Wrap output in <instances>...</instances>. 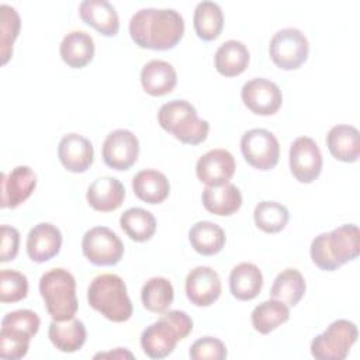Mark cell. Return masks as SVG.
Returning a JSON list of instances; mask_svg holds the SVG:
<instances>
[{
	"mask_svg": "<svg viewBox=\"0 0 360 360\" xmlns=\"http://www.w3.org/2000/svg\"><path fill=\"white\" fill-rule=\"evenodd\" d=\"M132 41L146 49L174 48L184 34V20L174 8H141L129 21Z\"/></svg>",
	"mask_w": 360,
	"mask_h": 360,
	"instance_id": "1",
	"label": "cell"
},
{
	"mask_svg": "<svg viewBox=\"0 0 360 360\" xmlns=\"http://www.w3.org/2000/svg\"><path fill=\"white\" fill-rule=\"evenodd\" d=\"M360 253V232L357 225L346 224L332 232H325L311 243L312 262L325 271H333L354 260Z\"/></svg>",
	"mask_w": 360,
	"mask_h": 360,
	"instance_id": "2",
	"label": "cell"
},
{
	"mask_svg": "<svg viewBox=\"0 0 360 360\" xmlns=\"http://www.w3.org/2000/svg\"><path fill=\"white\" fill-rule=\"evenodd\" d=\"M89 305L112 322H125L132 315V302L124 280L117 274H100L87 288Z\"/></svg>",
	"mask_w": 360,
	"mask_h": 360,
	"instance_id": "3",
	"label": "cell"
},
{
	"mask_svg": "<svg viewBox=\"0 0 360 360\" xmlns=\"http://www.w3.org/2000/svg\"><path fill=\"white\" fill-rule=\"evenodd\" d=\"M158 121L165 131L188 145L204 142L210 131L208 121L198 118L195 108L186 100L165 103L158 112Z\"/></svg>",
	"mask_w": 360,
	"mask_h": 360,
	"instance_id": "4",
	"label": "cell"
},
{
	"mask_svg": "<svg viewBox=\"0 0 360 360\" xmlns=\"http://www.w3.org/2000/svg\"><path fill=\"white\" fill-rule=\"evenodd\" d=\"M39 292L53 321H68L77 312L76 280L62 267L52 269L39 278Z\"/></svg>",
	"mask_w": 360,
	"mask_h": 360,
	"instance_id": "5",
	"label": "cell"
},
{
	"mask_svg": "<svg viewBox=\"0 0 360 360\" xmlns=\"http://www.w3.org/2000/svg\"><path fill=\"white\" fill-rule=\"evenodd\" d=\"M359 336L357 326L347 319L333 321L311 342V354L319 360H343Z\"/></svg>",
	"mask_w": 360,
	"mask_h": 360,
	"instance_id": "6",
	"label": "cell"
},
{
	"mask_svg": "<svg viewBox=\"0 0 360 360\" xmlns=\"http://www.w3.org/2000/svg\"><path fill=\"white\" fill-rule=\"evenodd\" d=\"M269 53L280 69L295 70L307 60L309 44L304 32L298 28H283L270 39Z\"/></svg>",
	"mask_w": 360,
	"mask_h": 360,
	"instance_id": "7",
	"label": "cell"
},
{
	"mask_svg": "<svg viewBox=\"0 0 360 360\" xmlns=\"http://www.w3.org/2000/svg\"><path fill=\"white\" fill-rule=\"evenodd\" d=\"M82 250L90 263L96 266H112L121 260L124 245L110 228L94 226L84 233Z\"/></svg>",
	"mask_w": 360,
	"mask_h": 360,
	"instance_id": "8",
	"label": "cell"
},
{
	"mask_svg": "<svg viewBox=\"0 0 360 360\" xmlns=\"http://www.w3.org/2000/svg\"><path fill=\"white\" fill-rule=\"evenodd\" d=\"M240 150L245 160L259 170L273 169L280 158L277 138L263 128H253L245 132L240 139Z\"/></svg>",
	"mask_w": 360,
	"mask_h": 360,
	"instance_id": "9",
	"label": "cell"
},
{
	"mask_svg": "<svg viewBox=\"0 0 360 360\" xmlns=\"http://www.w3.org/2000/svg\"><path fill=\"white\" fill-rule=\"evenodd\" d=\"M290 170L300 183H312L322 170V155L318 143L309 136L297 138L288 153Z\"/></svg>",
	"mask_w": 360,
	"mask_h": 360,
	"instance_id": "10",
	"label": "cell"
},
{
	"mask_svg": "<svg viewBox=\"0 0 360 360\" xmlns=\"http://www.w3.org/2000/svg\"><path fill=\"white\" fill-rule=\"evenodd\" d=\"M240 97L243 104L257 115H273L283 103L280 87L264 77H256L246 82L242 87Z\"/></svg>",
	"mask_w": 360,
	"mask_h": 360,
	"instance_id": "11",
	"label": "cell"
},
{
	"mask_svg": "<svg viewBox=\"0 0 360 360\" xmlns=\"http://www.w3.org/2000/svg\"><path fill=\"white\" fill-rule=\"evenodd\" d=\"M103 160L114 170H128L138 159V138L128 129L110 132L103 143Z\"/></svg>",
	"mask_w": 360,
	"mask_h": 360,
	"instance_id": "12",
	"label": "cell"
},
{
	"mask_svg": "<svg viewBox=\"0 0 360 360\" xmlns=\"http://www.w3.org/2000/svg\"><path fill=\"white\" fill-rule=\"evenodd\" d=\"M181 340L177 329L163 315L141 333V346L143 353L150 359H165Z\"/></svg>",
	"mask_w": 360,
	"mask_h": 360,
	"instance_id": "13",
	"label": "cell"
},
{
	"mask_svg": "<svg viewBox=\"0 0 360 360\" xmlns=\"http://www.w3.org/2000/svg\"><path fill=\"white\" fill-rule=\"evenodd\" d=\"M235 169V158L226 149L208 150L198 159L195 165L198 180L207 186H221L229 183Z\"/></svg>",
	"mask_w": 360,
	"mask_h": 360,
	"instance_id": "14",
	"label": "cell"
},
{
	"mask_svg": "<svg viewBox=\"0 0 360 360\" xmlns=\"http://www.w3.org/2000/svg\"><path fill=\"white\" fill-rule=\"evenodd\" d=\"M186 295L197 307H208L221 295V278L208 266L193 269L186 277Z\"/></svg>",
	"mask_w": 360,
	"mask_h": 360,
	"instance_id": "15",
	"label": "cell"
},
{
	"mask_svg": "<svg viewBox=\"0 0 360 360\" xmlns=\"http://www.w3.org/2000/svg\"><path fill=\"white\" fill-rule=\"evenodd\" d=\"M37 186V176L28 166H17L1 174V208H15L24 202Z\"/></svg>",
	"mask_w": 360,
	"mask_h": 360,
	"instance_id": "16",
	"label": "cell"
},
{
	"mask_svg": "<svg viewBox=\"0 0 360 360\" xmlns=\"http://www.w3.org/2000/svg\"><path fill=\"white\" fill-rule=\"evenodd\" d=\"M58 156L63 167L72 173L86 172L94 159L91 142L76 132L65 135L58 145Z\"/></svg>",
	"mask_w": 360,
	"mask_h": 360,
	"instance_id": "17",
	"label": "cell"
},
{
	"mask_svg": "<svg viewBox=\"0 0 360 360\" xmlns=\"http://www.w3.org/2000/svg\"><path fill=\"white\" fill-rule=\"evenodd\" d=\"M62 246L59 228L49 222L35 225L27 236V253L32 262L44 263L55 257Z\"/></svg>",
	"mask_w": 360,
	"mask_h": 360,
	"instance_id": "18",
	"label": "cell"
},
{
	"mask_svg": "<svg viewBox=\"0 0 360 360\" xmlns=\"http://www.w3.org/2000/svg\"><path fill=\"white\" fill-rule=\"evenodd\" d=\"M80 18L105 37H114L120 30V18L107 0H84L79 6Z\"/></svg>",
	"mask_w": 360,
	"mask_h": 360,
	"instance_id": "19",
	"label": "cell"
},
{
	"mask_svg": "<svg viewBox=\"0 0 360 360\" xmlns=\"http://www.w3.org/2000/svg\"><path fill=\"white\" fill-rule=\"evenodd\" d=\"M86 198L93 210L110 212L124 202L125 188L115 177H100L89 186Z\"/></svg>",
	"mask_w": 360,
	"mask_h": 360,
	"instance_id": "20",
	"label": "cell"
},
{
	"mask_svg": "<svg viewBox=\"0 0 360 360\" xmlns=\"http://www.w3.org/2000/svg\"><path fill=\"white\" fill-rule=\"evenodd\" d=\"M177 83L174 68L160 59H152L143 65L141 70V84L143 90L155 97L169 94Z\"/></svg>",
	"mask_w": 360,
	"mask_h": 360,
	"instance_id": "21",
	"label": "cell"
},
{
	"mask_svg": "<svg viewBox=\"0 0 360 360\" xmlns=\"http://www.w3.org/2000/svg\"><path fill=\"white\" fill-rule=\"evenodd\" d=\"M326 145L335 159L352 163L360 155V134L352 125H335L326 135Z\"/></svg>",
	"mask_w": 360,
	"mask_h": 360,
	"instance_id": "22",
	"label": "cell"
},
{
	"mask_svg": "<svg viewBox=\"0 0 360 360\" xmlns=\"http://www.w3.org/2000/svg\"><path fill=\"white\" fill-rule=\"evenodd\" d=\"M202 204L207 211L219 217L235 214L242 205V194L232 183L221 186H207L201 195Z\"/></svg>",
	"mask_w": 360,
	"mask_h": 360,
	"instance_id": "23",
	"label": "cell"
},
{
	"mask_svg": "<svg viewBox=\"0 0 360 360\" xmlns=\"http://www.w3.org/2000/svg\"><path fill=\"white\" fill-rule=\"evenodd\" d=\"M263 287V274L253 263H239L229 274V290L236 300L249 301L259 295Z\"/></svg>",
	"mask_w": 360,
	"mask_h": 360,
	"instance_id": "24",
	"label": "cell"
},
{
	"mask_svg": "<svg viewBox=\"0 0 360 360\" xmlns=\"http://www.w3.org/2000/svg\"><path fill=\"white\" fill-rule=\"evenodd\" d=\"M59 53L68 66L73 69L84 68L94 56V41L84 31H72L62 39Z\"/></svg>",
	"mask_w": 360,
	"mask_h": 360,
	"instance_id": "25",
	"label": "cell"
},
{
	"mask_svg": "<svg viewBox=\"0 0 360 360\" xmlns=\"http://www.w3.org/2000/svg\"><path fill=\"white\" fill-rule=\"evenodd\" d=\"M48 336L58 350L73 353L84 345L87 332L82 321L72 318L68 321H52L49 323Z\"/></svg>",
	"mask_w": 360,
	"mask_h": 360,
	"instance_id": "26",
	"label": "cell"
},
{
	"mask_svg": "<svg viewBox=\"0 0 360 360\" xmlns=\"http://www.w3.org/2000/svg\"><path fill=\"white\" fill-rule=\"evenodd\" d=\"M132 188L135 195L148 204H160L170 193L167 177L153 169L138 172L132 179Z\"/></svg>",
	"mask_w": 360,
	"mask_h": 360,
	"instance_id": "27",
	"label": "cell"
},
{
	"mask_svg": "<svg viewBox=\"0 0 360 360\" xmlns=\"http://www.w3.org/2000/svg\"><path fill=\"white\" fill-rule=\"evenodd\" d=\"M249 51L246 45L236 39L225 41L215 52L214 63L219 75L233 77L245 72L249 65Z\"/></svg>",
	"mask_w": 360,
	"mask_h": 360,
	"instance_id": "28",
	"label": "cell"
},
{
	"mask_svg": "<svg viewBox=\"0 0 360 360\" xmlns=\"http://www.w3.org/2000/svg\"><path fill=\"white\" fill-rule=\"evenodd\" d=\"M188 240L200 255L212 256L222 250L226 236L219 225L211 221H198L190 228Z\"/></svg>",
	"mask_w": 360,
	"mask_h": 360,
	"instance_id": "29",
	"label": "cell"
},
{
	"mask_svg": "<svg viewBox=\"0 0 360 360\" xmlns=\"http://www.w3.org/2000/svg\"><path fill=\"white\" fill-rule=\"evenodd\" d=\"M194 30L198 38L204 41L215 39L224 28V14L218 3L204 0L194 10Z\"/></svg>",
	"mask_w": 360,
	"mask_h": 360,
	"instance_id": "30",
	"label": "cell"
},
{
	"mask_svg": "<svg viewBox=\"0 0 360 360\" xmlns=\"http://www.w3.org/2000/svg\"><path fill=\"white\" fill-rule=\"evenodd\" d=\"M305 292V280L295 269H285L277 274L270 290L274 300L284 302L288 307L297 305Z\"/></svg>",
	"mask_w": 360,
	"mask_h": 360,
	"instance_id": "31",
	"label": "cell"
},
{
	"mask_svg": "<svg viewBox=\"0 0 360 360\" xmlns=\"http://www.w3.org/2000/svg\"><path fill=\"white\" fill-rule=\"evenodd\" d=\"M290 318V308L278 300H267L256 305L252 311V325L263 335L270 333Z\"/></svg>",
	"mask_w": 360,
	"mask_h": 360,
	"instance_id": "32",
	"label": "cell"
},
{
	"mask_svg": "<svg viewBox=\"0 0 360 360\" xmlns=\"http://www.w3.org/2000/svg\"><path fill=\"white\" fill-rule=\"evenodd\" d=\"M122 231L135 242L149 240L156 231V219L152 212L134 207L128 208L120 218Z\"/></svg>",
	"mask_w": 360,
	"mask_h": 360,
	"instance_id": "33",
	"label": "cell"
},
{
	"mask_svg": "<svg viewBox=\"0 0 360 360\" xmlns=\"http://www.w3.org/2000/svg\"><path fill=\"white\" fill-rule=\"evenodd\" d=\"M174 298V290L172 283L165 277L149 278L141 291V300L143 307L155 314H163L169 309Z\"/></svg>",
	"mask_w": 360,
	"mask_h": 360,
	"instance_id": "34",
	"label": "cell"
},
{
	"mask_svg": "<svg viewBox=\"0 0 360 360\" xmlns=\"http://www.w3.org/2000/svg\"><path fill=\"white\" fill-rule=\"evenodd\" d=\"M255 224L266 233H276L284 229L288 222V210L276 201H262L253 211Z\"/></svg>",
	"mask_w": 360,
	"mask_h": 360,
	"instance_id": "35",
	"label": "cell"
},
{
	"mask_svg": "<svg viewBox=\"0 0 360 360\" xmlns=\"http://www.w3.org/2000/svg\"><path fill=\"white\" fill-rule=\"evenodd\" d=\"M1 11V63L6 65L13 55V44L20 32V15L17 10L8 4L0 6Z\"/></svg>",
	"mask_w": 360,
	"mask_h": 360,
	"instance_id": "36",
	"label": "cell"
},
{
	"mask_svg": "<svg viewBox=\"0 0 360 360\" xmlns=\"http://www.w3.org/2000/svg\"><path fill=\"white\" fill-rule=\"evenodd\" d=\"M28 280L25 274L3 269L0 271V301L1 302H17L27 297Z\"/></svg>",
	"mask_w": 360,
	"mask_h": 360,
	"instance_id": "37",
	"label": "cell"
},
{
	"mask_svg": "<svg viewBox=\"0 0 360 360\" xmlns=\"http://www.w3.org/2000/svg\"><path fill=\"white\" fill-rule=\"evenodd\" d=\"M30 340L27 335L17 332L10 328L1 326L0 330V357L8 360L22 359L30 347Z\"/></svg>",
	"mask_w": 360,
	"mask_h": 360,
	"instance_id": "38",
	"label": "cell"
},
{
	"mask_svg": "<svg viewBox=\"0 0 360 360\" xmlns=\"http://www.w3.org/2000/svg\"><path fill=\"white\" fill-rule=\"evenodd\" d=\"M39 323V316L31 309H17L6 314L1 319V326L21 332L28 338H32L38 332Z\"/></svg>",
	"mask_w": 360,
	"mask_h": 360,
	"instance_id": "39",
	"label": "cell"
},
{
	"mask_svg": "<svg viewBox=\"0 0 360 360\" xmlns=\"http://www.w3.org/2000/svg\"><path fill=\"white\" fill-rule=\"evenodd\" d=\"M188 354L193 360H224L228 352L222 340L205 336L191 345Z\"/></svg>",
	"mask_w": 360,
	"mask_h": 360,
	"instance_id": "40",
	"label": "cell"
},
{
	"mask_svg": "<svg viewBox=\"0 0 360 360\" xmlns=\"http://www.w3.org/2000/svg\"><path fill=\"white\" fill-rule=\"evenodd\" d=\"M20 246V232L10 225H1L0 262L6 263L15 259Z\"/></svg>",
	"mask_w": 360,
	"mask_h": 360,
	"instance_id": "41",
	"label": "cell"
},
{
	"mask_svg": "<svg viewBox=\"0 0 360 360\" xmlns=\"http://www.w3.org/2000/svg\"><path fill=\"white\" fill-rule=\"evenodd\" d=\"M96 359L97 357H132V354L129 353V352H125V350H122L121 347H118L115 352H110V353H98V354H96L94 356Z\"/></svg>",
	"mask_w": 360,
	"mask_h": 360,
	"instance_id": "42",
	"label": "cell"
}]
</instances>
